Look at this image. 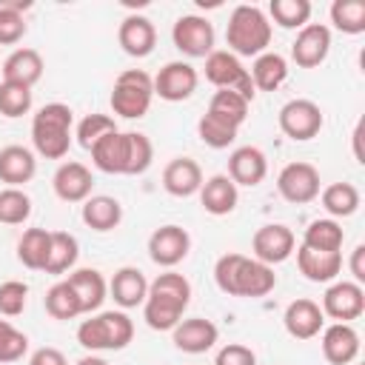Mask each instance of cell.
<instances>
[{"mask_svg":"<svg viewBox=\"0 0 365 365\" xmlns=\"http://www.w3.org/2000/svg\"><path fill=\"white\" fill-rule=\"evenodd\" d=\"M214 282L222 294L228 297H245V299H259L274 291L277 274L271 265L245 257V254H222L214 265Z\"/></svg>","mask_w":365,"mask_h":365,"instance_id":"1","label":"cell"},{"mask_svg":"<svg viewBox=\"0 0 365 365\" xmlns=\"http://www.w3.org/2000/svg\"><path fill=\"white\" fill-rule=\"evenodd\" d=\"M188 302H191V282L174 268H168L148 282V297L143 302V319L151 331H171L182 319Z\"/></svg>","mask_w":365,"mask_h":365,"instance_id":"2","label":"cell"},{"mask_svg":"<svg viewBox=\"0 0 365 365\" xmlns=\"http://www.w3.org/2000/svg\"><path fill=\"white\" fill-rule=\"evenodd\" d=\"M228 51L237 57H259L271 46V20L259 6L240 3L234 6L225 26Z\"/></svg>","mask_w":365,"mask_h":365,"instance_id":"3","label":"cell"},{"mask_svg":"<svg viewBox=\"0 0 365 365\" xmlns=\"http://www.w3.org/2000/svg\"><path fill=\"white\" fill-rule=\"evenodd\" d=\"M71 125H74V111L66 103L43 106L31 120L34 151L46 160H63L71 145Z\"/></svg>","mask_w":365,"mask_h":365,"instance_id":"4","label":"cell"},{"mask_svg":"<svg viewBox=\"0 0 365 365\" xmlns=\"http://www.w3.org/2000/svg\"><path fill=\"white\" fill-rule=\"evenodd\" d=\"M134 339V322L125 311H100L80 322L77 342L97 354V351H123Z\"/></svg>","mask_w":365,"mask_h":365,"instance_id":"5","label":"cell"},{"mask_svg":"<svg viewBox=\"0 0 365 365\" xmlns=\"http://www.w3.org/2000/svg\"><path fill=\"white\" fill-rule=\"evenodd\" d=\"M154 100V77L143 68H125L111 86V111L123 120H140Z\"/></svg>","mask_w":365,"mask_h":365,"instance_id":"6","label":"cell"},{"mask_svg":"<svg viewBox=\"0 0 365 365\" xmlns=\"http://www.w3.org/2000/svg\"><path fill=\"white\" fill-rule=\"evenodd\" d=\"M205 80L217 88H231L237 91L240 97H245L248 103L254 100L257 88L251 83V74L248 68L240 63L237 54H231L228 48H214L208 57H205Z\"/></svg>","mask_w":365,"mask_h":365,"instance_id":"7","label":"cell"},{"mask_svg":"<svg viewBox=\"0 0 365 365\" xmlns=\"http://www.w3.org/2000/svg\"><path fill=\"white\" fill-rule=\"evenodd\" d=\"M279 131L285 137H291L294 143H305V140H314L319 131H322V108L314 103V100H305V97H297V100H288L282 108H279Z\"/></svg>","mask_w":365,"mask_h":365,"instance_id":"8","label":"cell"},{"mask_svg":"<svg viewBox=\"0 0 365 365\" xmlns=\"http://www.w3.org/2000/svg\"><path fill=\"white\" fill-rule=\"evenodd\" d=\"M322 314L336 322L359 319L365 311V291L354 279H334L322 294Z\"/></svg>","mask_w":365,"mask_h":365,"instance_id":"9","label":"cell"},{"mask_svg":"<svg viewBox=\"0 0 365 365\" xmlns=\"http://www.w3.org/2000/svg\"><path fill=\"white\" fill-rule=\"evenodd\" d=\"M171 40L185 57H208L214 51V26L202 14H182L171 29Z\"/></svg>","mask_w":365,"mask_h":365,"instance_id":"10","label":"cell"},{"mask_svg":"<svg viewBox=\"0 0 365 365\" xmlns=\"http://www.w3.org/2000/svg\"><path fill=\"white\" fill-rule=\"evenodd\" d=\"M277 191L291 205H305L319 197V171L311 163H288L277 174Z\"/></svg>","mask_w":365,"mask_h":365,"instance_id":"11","label":"cell"},{"mask_svg":"<svg viewBox=\"0 0 365 365\" xmlns=\"http://www.w3.org/2000/svg\"><path fill=\"white\" fill-rule=\"evenodd\" d=\"M197 83H200V74L191 63L185 60H171L165 63L157 77H154V94L165 103H182L188 100L194 91H197Z\"/></svg>","mask_w":365,"mask_h":365,"instance_id":"12","label":"cell"},{"mask_svg":"<svg viewBox=\"0 0 365 365\" xmlns=\"http://www.w3.org/2000/svg\"><path fill=\"white\" fill-rule=\"evenodd\" d=\"M297 248V237L288 225L282 222H268L262 228L254 231V240H251V251H254V259L265 262V265H279L285 262Z\"/></svg>","mask_w":365,"mask_h":365,"instance_id":"13","label":"cell"},{"mask_svg":"<svg viewBox=\"0 0 365 365\" xmlns=\"http://www.w3.org/2000/svg\"><path fill=\"white\" fill-rule=\"evenodd\" d=\"M91 163L103 174H128L131 165V131H111L103 134L91 148Z\"/></svg>","mask_w":365,"mask_h":365,"instance_id":"14","label":"cell"},{"mask_svg":"<svg viewBox=\"0 0 365 365\" xmlns=\"http://www.w3.org/2000/svg\"><path fill=\"white\" fill-rule=\"evenodd\" d=\"M188 251H191V237L180 225H160L148 237V257H151V262H157L165 271L180 265L188 257Z\"/></svg>","mask_w":365,"mask_h":365,"instance_id":"15","label":"cell"},{"mask_svg":"<svg viewBox=\"0 0 365 365\" xmlns=\"http://www.w3.org/2000/svg\"><path fill=\"white\" fill-rule=\"evenodd\" d=\"M331 51V29L322 23H308L297 31V40L291 43V60L299 68H317L325 63Z\"/></svg>","mask_w":365,"mask_h":365,"instance_id":"16","label":"cell"},{"mask_svg":"<svg viewBox=\"0 0 365 365\" xmlns=\"http://www.w3.org/2000/svg\"><path fill=\"white\" fill-rule=\"evenodd\" d=\"M217 339H220V328L211 319H202V317L180 319L171 328V342L182 354H205L217 345Z\"/></svg>","mask_w":365,"mask_h":365,"instance_id":"17","label":"cell"},{"mask_svg":"<svg viewBox=\"0 0 365 365\" xmlns=\"http://www.w3.org/2000/svg\"><path fill=\"white\" fill-rule=\"evenodd\" d=\"M54 194L63 200V202H86L91 197V188H94V177H91V168L77 163V160H66L60 163V168L54 171Z\"/></svg>","mask_w":365,"mask_h":365,"instance_id":"18","label":"cell"},{"mask_svg":"<svg viewBox=\"0 0 365 365\" xmlns=\"http://www.w3.org/2000/svg\"><path fill=\"white\" fill-rule=\"evenodd\" d=\"M322 334V356L331 365H351L359 356V334L351 322H334L319 331Z\"/></svg>","mask_w":365,"mask_h":365,"instance_id":"19","label":"cell"},{"mask_svg":"<svg viewBox=\"0 0 365 365\" xmlns=\"http://www.w3.org/2000/svg\"><path fill=\"white\" fill-rule=\"evenodd\" d=\"M117 43L128 57H148L157 46V29L148 17L143 14H128L123 17L120 29H117Z\"/></svg>","mask_w":365,"mask_h":365,"instance_id":"20","label":"cell"},{"mask_svg":"<svg viewBox=\"0 0 365 365\" xmlns=\"http://www.w3.org/2000/svg\"><path fill=\"white\" fill-rule=\"evenodd\" d=\"M265 174H268V160H265L262 148L240 145V148L231 151V157H228V177H231V182L237 188L240 185L254 188V185H259L265 180Z\"/></svg>","mask_w":365,"mask_h":365,"instance_id":"21","label":"cell"},{"mask_svg":"<svg viewBox=\"0 0 365 365\" xmlns=\"http://www.w3.org/2000/svg\"><path fill=\"white\" fill-rule=\"evenodd\" d=\"M282 325L294 339H314L325 328V314L314 299H294L282 314Z\"/></svg>","mask_w":365,"mask_h":365,"instance_id":"22","label":"cell"},{"mask_svg":"<svg viewBox=\"0 0 365 365\" xmlns=\"http://www.w3.org/2000/svg\"><path fill=\"white\" fill-rule=\"evenodd\" d=\"M108 294H111V299H114L123 311L137 308V305H143L145 297H148V279H145V274H143L140 268L123 265V268L114 271V277H111V282H108Z\"/></svg>","mask_w":365,"mask_h":365,"instance_id":"23","label":"cell"},{"mask_svg":"<svg viewBox=\"0 0 365 365\" xmlns=\"http://www.w3.org/2000/svg\"><path fill=\"white\" fill-rule=\"evenodd\" d=\"M202 185V168L191 157H174L163 168V188L171 197H194Z\"/></svg>","mask_w":365,"mask_h":365,"instance_id":"24","label":"cell"},{"mask_svg":"<svg viewBox=\"0 0 365 365\" xmlns=\"http://www.w3.org/2000/svg\"><path fill=\"white\" fill-rule=\"evenodd\" d=\"M66 279H68L71 291L77 294V302H80V311L83 314L100 311V305L108 297V282H106V277L97 268H77Z\"/></svg>","mask_w":365,"mask_h":365,"instance_id":"25","label":"cell"},{"mask_svg":"<svg viewBox=\"0 0 365 365\" xmlns=\"http://www.w3.org/2000/svg\"><path fill=\"white\" fill-rule=\"evenodd\" d=\"M240 202V191L231 182L228 174H214L208 180H202L200 185V205L211 214V217H225L237 208Z\"/></svg>","mask_w":365,"mask_h":365,"instance_id":"26","label":"cell"},{"mask_svg":"<svg viewBox=\"0 0 365 365\" xmlns=\"http://www.w3.org/2000/svg\"><path fill=\"white\" fill-rule=\"evenodd\" d=\"M37 174V160L26 145L0 148V180L6 188H23Z\"/></svg>","mask_w":365,"mask_h":365,"instance_id":"27","label":"cell"},{"mask_svg":"<svg viewBox=\"0 0 365 365\" xmlns=\"http://www.w3.org/2000/svg\"><path fill=\"white\" fill-rule=\"evenodd\" d=\"M43 57L37 48H14L3 66H0V74L6 83H20V86H34L40 77H43Z\"/></svg>","mask_w":365,"mask_h":365,"instance_id":"28","label":"cell"},{"mask_svg":"<svg viewBox=\"0 0 365 365\" xmlns=\"http://www.w3.org/2000/svg\"><path fill=\"white\" fill-rule=\"evenodd\" d=\"M297 268L308 282H334L342 271V254L311 251L305 245L297 248Z\"/></svg>","mask_w":365,"mask_h":365,"instance_id":"29","label":"cell"},{"mask_svg":"<svg viewBox=\"0 0 365 365\" xmlns=\"http://www.w3.org/2000/svg\"><path fill=\"white\" fill-rule=\"evenodd\" d=\"M83 222L91 228V231H114L120 222H123V205L120 200L108 197V194H91L86 202H83V211H80Z\"/></svg>","mask_w":365,"mask_h":365,"instance_id":"30","label":"cell"},{"mask_svg":"<svg viewBox=\"0 0 365 365\" xmlns=\"http://www.w3.org/2000/svg\"><path fill=\"white\" fill-rule=\"evenodd\" d=\"M248 74L257 91H277L288 77V60L277 51H262L259 57H254Z\"/></svg>","mask_w":365,"mask_h":365,"instance_id":"31","label":"cell"},{"mask_svg":"<svg viewBox=\"0 0 365 365\" xmlns=\"http://www.w3.org/2000/svg\"><path fill=\"white\" fill-rule=\"evenodd\" d=\"M345 242V231L336 220L325 217V220H314L308 222L305 234H302V245L311 251H328V254H339Z\"/></svg>","mask_w":365,"mask_h":365,"instance_id":"32","label":"cell"},{"mask_svg":"<svg viewBox=\"0 0 365 365\" xmlns=\"http://www.w3.org/2000/svg\"><path fill=\"white\" fill-rule=\"evenodd\" d=\"M48 248H51V231H46V228H29L17 240V259L26 268H31V271H43L46 268V259H48Z\"/></svg>","mask_w":365,"mask_h":365,"instance_id":"33","label":"cell"},{"mask_svg":"<svg viewBox=\"0 0 365 365\" xmlns=\"http://www.w3.org/2000/svg\"><path fill=\"white\" fill-rule=\"evenodd\" d=\"M77 257H80L77 237L68 234V231H51V248H48V259H46V268L43 271L60 277V274H66V271L74 268Z\"/></svg>","mask_w":365,"mask_h":365,"instance_id":"34","label":"cell"},{"mask_svg":"<svg viewBox=\"0 0 365 365\" xmlns=\"http://www.w3.org/2000/svg\"><path fill=\"white\" fill-rule=\"evenodd\" d=\"M319 200H322V208L331 214V220H342V217H351L356 214L359 208V188L354 182H331L319 191Z\"/></svg>","mask_w":365,"mask_h":365,"instance_id":"35","label":"cell"},{"mask_svg":"<svg viewBox=\"0 0 365 365\" xmlns=\"http://www.w3.org/2000/svg\"><path fill=\"white\" fill-rule=\"evenodd\" d=\"M205 114H211V117H217V120L240 128L245 123V117H248V100L240 97L231 88H217L214 97H211V103H208V108H205Z\"/></svg>","mask_w":365,"mask_h":365,"instance_id":"36","label":"cell"},{"mask_svg":"<svg viewBox=\"0 0 365 365\" xmlns=\"http://www.w3.org/2000/svg\"><path fill=\"white\" fill-rule=\"evenodd\" d=\"M43 305H46V314H48L51 319H77V317L83 314V311H80V302H77V294L71 291L68 279L54 282V285L46 291Z\"/></svg>","mask_w":365,"mask_h":365,"instance_id":"37","label":"cell"},{"mask_svg":"<svg viewBox=\"0 0 365 365\" xmlns=\"http://www.w3.org/2000/svg\"><path fill=\"white\" fill-rule=\"evenodd\" d=\"M268 20H274L279 29H302L311 20V3L308 0H271Z\"/></svg>","mask_w":365,"mask_h":365,"instance_id":"38","label":"cell"},{"mask_svg":"<svg viewBox=\"0 0 365 365\" xmlns=\"http://www.w3.org/2000/svg\"><path fill=\"white\" fill-rule=\"evenodd\" d=\"M331 23L342 34H362L365 31V3L362 0H334Z\"/></svg>","mask_w":365,"mask_h":365,"instance_id":"39","label":"cell"},{"mask_svg":"<svg viewBox=\"0 0 365 365\" xmlns=\"http://www.w3.org/2000/svg\"><path fill=\"white\" fill-rule=\"evenodd\" d=\"M29 217H31V197L23 188H3L0 191V222L23 225Z\"/></svg>","mask_w":365,"mask_h":365,"instance_id":"40","label":"cell"},{"mask_svg":"<svg viewBox=\"0 0 365 365\" xmlns=\"http://www.w3.org/2000/svg\"><path fill=\"white\" fill-rule=\"evenodd\" d=\"M31 111V88L20 83H6L0 80V114L14 120Z\"/></svg>","mask_w":365,"mask_h":365,"instance_id":"41","label":"cell"},{"mask_svg":"<svg viewBox=\"0 0 365 365\" xmlns=\"http://www.w3.org/2000/svg\"><path fill=\"white\" fill-rule=\"evenodd\" d=\"M237 131L240 128H234V125H228V123H222V120H217L211 114H202L197 120V137L208 148H228L237 140Z\"/></svg>","mask_w":365,"mask_h":365,"instance_id":"42","label":"cell"},{"mask_svg":"<svg viewBox=\"0 0 365 365\" xmlns=\"http://www.w3.org/2000/svg\"><path fill=\"white\" fill-rule=\"evenodd\" d=\"M111 131H117V123H114V117H108V114H100V111H94V114H86L80 123H77V131H74V137H77V143L88 151L103 134H111Z\"/></svg>","mask_w":365,"mask_h":365,"instance_id":"43","label":"cell"},{"mask_svg":"<svg viewBox=\"0 0 365 365\" xmlns=\"http://www.w3.org/2000/svg\"><path fill=\"white\" fill-rule=\"evenodd\" d=\"M29 351V336L17 331L9 319H0V365L23 359Z\"/></svg>","mask_w":365,"mask_h":365,"instance_id":"44","label":"cell"},{"mask_svg":"<svg viewBox=\"0 0 365 365\" xmlns=\"http://www.w3.org/2000/svg\"><path fill=\"white\" fill-rule=\"evenodd\" d=\"M29 302V285L20 279L0 282V314L3 317H20Z\"/></svg>","mask_w":365,"mask_h":365,"instance_id":"45","label":"cell"},{"mask_svg":"<svg viewBox=\"0 0 365 365\" xmlns=\"http://www.w3.org/2000/svg\"><path fill=\"white\" fill-rule=\"evenodd\" d=\"M26 37V17L17 9L0 6V46H14Z\"/></svg>","mask_w":365,"mask_h":365,"instance_id":"46","label":"cell"},{"mask_svg":"<svg viewBox=\"0 0 365 365\" xmlns=\"http://www.w3.org/2000/svg\"><path fill=\"white\" fill-rule=\"evenodd\" d=\"M214 365H257V354L248 348V345H240V342H228L217 351V359Z\"/></svg>","mask_w":365,"mask_h":365,"instance_id":"47","label":"cell"},{"mask_svg":"<svg viewBox=\"0 0 365 365\" xmlns=\"http://www.w3.org/2000/svg\"><path fill=\"white\" fill-rule=\"evenodd\" d=\"M29 365H68V359H66V354H63L60 348L46 345V348H37V351L29 356Z\"/></svg>","mask_w":365,"mask_h":365,"instance_id":"48","label":"cell"},{"mask_svg":"<svg viewBox=\"0 0 365 365\" xmlns=\"http://www.w3.org/2000/svg\"><path fill=\"white\" fill-rule=\"evenodd\" d=\"M348 268H351V277H354V282H365V245L359 242L354 251H351V262H348Z\"/></svg>","mask_w":365,"mask_h":365,"instance_id":"49","label":"cell"},{"mask_svg":"<svg viewBox=\"0 0 365 365\" xmlns=\"http://www.w3.org/2000/svg\"><path fill=\"white\" fill-rule=\"evenodd\" d=\"M362 123H356V128H354V157H356V163H365V154H362Z\"/></svg>","mask_w":365,"mask_h":365,"instance_id":"50","label":"cell"},{"mask_svg":"<svg viewBox=\"0 0 365 365\" xmlns=\"http://www.w3.org/2000/svg\"><path fill=\"white\" fill-rule=\"evenodd\" d=\"M74 365H108L103 356H97V354H88V356H83V359H77Z\"/></svg>","mask_w":365,"mask_h":365,"instance_id":"51","label":"cell"}]
</instances>
